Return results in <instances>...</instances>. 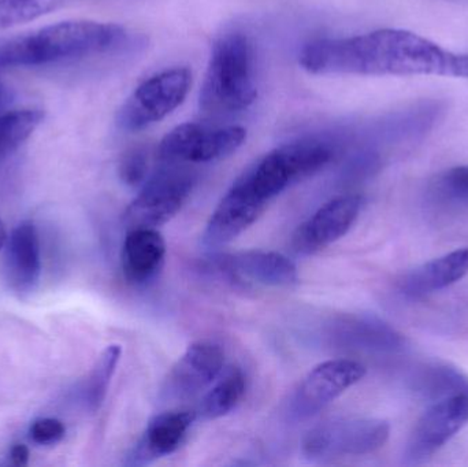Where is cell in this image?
<instances>
[{"instance_id": "1", "label": "cell", "mask_w": 468, "mask_h": 467, "mask_svg": "<svg viewBox=\"0 0 468 467\" xmlns=\"http://www.w3.org/2000/svg\"><path fill=\"white\" fill-rule=\"evenodd\" d=\"M299 63L308 73L321 76L468 77V55L399 29L310 41L300 51Z\"/></svg>"}, {"instance_id": "2", "label": "cell", "mask_w": 468, "mask_h": 467, "mask_svg": "<svg viewBox=\"0 0 468 467\" xmlns=\"http://www.w3.org/2000/svg\"><path fill=\"white\" fill-rule=\"evenodd\" d=\"M333 158L335 147L326 140L307 137L288 143L250 165L225 195L259 218L278 195L315 175Z\"/></svg>"}, {"instance_id": "3", "label": "cell", "mask_w": 468, "mask_h": 467, "mask_svg": "<svg viewBox=\"0 0 468 467\" xmlns=\"http://www.w3.org/2000/svg\"><path fill=\"white\" fill-rule=\"evenodd\" d=\"M120 25L77 19L0 41V69L27 68L110 51L125 41Z\"/></svg>"}, {"instance_id": "4", "label": "cell", "mask_w": 468, "mask_h": 467, "mask_svg": "<svg viewBox=\"0 0 468 467\" xmlns=\"http://www.w3.org/2000/svg\"><path fill=\"white\" fill-rule=\"evenodd\" d=\"M258 96L255 51L245 33L221 36L211 49L200 90V110L210 115L244 111Z\"/></svg>"}, {"instance_id": "5", "label": "cell", "mask_w": 468, "mask_h": 467, "mask_svg": "<svg viewBox=\"0 0 468 467\" xmlns=\"http://www.w3.org/2000/svg\"><path fill=\"white\" fill-rule=\"evenodd\" d=\"M389 433V424L382 419H333L305 433L302 452L313 462H326L348 455H367L382 449Z\"/></svg>"}, {"instance_id": "6", "label": "cell", "mask_w": 468, "mask_h": 467, "mask_svg": "<svg viewBox=\"0 0 468 467\" xmlns=\"http://www.w3.org/2000/svg\"><path fill=\"white\" fill-rule=\"evenodd\" d=\"M192 73L188 68L167 69L150 77L126 99L117 114V125L123 132L144 131L165 120L188 96Z\"/></svg>"}, {"instance_id": "7", "label": "cell", "mask_w": 468, "mask_h": 467, "mask_svg": "<svg viewBox=\"0 0 468 467\" xmlns=\"http://www.w3.org/2000/svg\"><path fill=\"white\" fill-rule=\"evenodd\" d=\"M170 167L156 173L123 214V224L129 229H156L175 218L191 196L194 175L186 170Z\"/></svg>"}, {"instance_id": "8", "label": "cell", "mask_w": 468, "mask_h": 467, "mask_svg": "<svg viewBox=\"0 0 468 467\" xmlns=\"http://www.w3.org/2000/svg\"><path fill=\"white\" fill-rule=\"evenodd\" d=\"M247 140L242 126L210 128L186 122L170 131L159 145V155L167 164H208L236 153Z\"/></svg>"}, {"instance_id": "9", "label": "cell", "mask_w": 468, "mask_h": 467, "mask_svg": "<svg viewBox=\"0 0 468 467\" xmlns=\"http://www.w3.org/2000/svg\"><path fill=\"white\" fill-rule=\"evenodd\" d=\"M207 269L242 287L285 288L299 280L296 265L288 257L261 249L218 255L208 260Z\"/></svg>"}, {"instance_id": "10", "label": "cell", "mask_w": 468, "mask_h": 467, "mask_svg": "<svg viewBox=\"0 0 468 467\" xmlns=\"http://www.w3.org/2000/svg\"><path fill=\"white\" fill-rule=\"evenodd\" d=\"M365 376L366 367L351 359H333L318 365L292 395L289 416L294 419L315 416Z\"/></svg>"}, {"instance_id": "11", "label": "cell", "mask_w": 468, "mask_h": 467, "mask_svg": "<svg viewBox=\"0 0 468 467\" xmlns=\"http://www.w3.org/2000/svg\"><path fill=\"white\" fill-rule=\"evenodd\" d=\"M468 422V395L436 400L415 425L406 447V462L420 465L433 457Z\"/></svg>"}, {"instance_id": "12", "label": "cell", "mask_w": 468, "mask_h": 467, "mask_svg": "<svg viewBox=\"0 0 468 467\" xmlns=\"http://www.w3.org/2000/svg\"><path fill=\"white\" fill-rule=\"evenodd\" d=\"M225 365L221 345L208 340L194 343L173 365L162 386L166 402H183L197 397L219 377Z\"/></svg>"}, {"instance_id": "13", "label": "cell", "mask_w": 468, "mask_h": 467, "mask_svg": "<svg viewBox=\"0 0 468 467\" xmlns=\"http://www.w3.org/2000/svg\"><path fill=\"white\" fill-rule=\"evenodd\" d=\"M360 210L362 197L357 195H344L324 203L297 228L293 236L294 251L313 255L332 246L354 227Z\"/></svg>"}, {"instance_id": "14", "label": "cell", "mask_w": 468, "mask_h": 467, "mask_svg": "<svg viewBox=\"0 0 468 467\" xmlns=\"http://www.w3.org/2000/svg\"><path fill=\"white\" fill-rule=\"evenodd\" d=\"M5 249L8 288L18 298H27L37 290L41 277L40 239L35 222H19L8 235Z\"/></svg>"}, {"instance_id": "15", "label": "cell", "mask_w": 468, "mask_h": 467, "mask_svg": "<svg viewBox=\"0 0 468 467\" xmlns=\"http://www.w3.org/2000/svg\"><path fill=\"white\" fill-rule=\"evenodd\" d=\"M197 417L195 411L180 410L167 411L154 417L136 446L126 455L125 465H148L177 451Z\"/></svg>"}, {"instance_id": "16", "label": "cell", "mask_w": 468, "mask_h": 467, "mask_svg": "<svg viewBox=\"0 0 468 467\" xmlns=\"http://www.w3.org/2000/svg\"><path fill=\"white\" fill-rule=\"evenodd\" d=\"M166 241L153 228L129 229L122 247L123 277L129 284L145 285L162 271L166 260Z\"/></svg>"}, {"instance_id": "17", "label": "cell", "mask_w": 468, "mask_h": 467, "mask_svg": "<svg viewBox=\"0 0 468 467\" xmlns=\"http://www.w3.org/2000/svg\"><path fill=\"white\" fill-rule=\"evenodd\" d=\"M468 274V249H455L418 266L401 279L399 290L406 298L420 299L461 281Z\"/></svg>"}, {"instance_id": "18", "label": "cell", "mask_w": 468, "mask_h": 467, "mask_svg": "<svg viewBox=\"0 0 468 467\" xmlns=\"http://www.w3.org/2000/svg\"><path fill=\"white\" fill-rule=\"evenodd\" d=\"M247 389V380L239 367L222 370L213 383V388L200 403L199 414L205 419H217L227 416L239 405Z\"/></svg>"}, {"instance_id": "19", "label": "cell", "mask_w": 468, "mask_h": 467, "mask_svg": "<svg viewBox=\"0 0 468 467\" xmlns=\"http://www.w3.org/2000/svg\"><path fill=\"white\" fill-rule=\"evenodd\" d=\"M121 354L122 350L120 345H109L101 354L90 375L87 376V380L82 384V403L90 413H95L103 405L112 376L120 364Z\"/></svg>"}, {"instance_id": "20", "label": "cell", "mask_w": 468, "mask_h": 467, "mask_svg": "<svg viewBox=\"0 0 468 467\" xmlns=\"http://www.w3.org/2000/svg\"><path fill=\"white\" fill-rule=\"evenodd\" d=\"M415 389L422 397L436 402L455 395H468V377L455 367L436 365V366L428 367L418 376L415 380Z\"/></svg>"}, {"instance_id": "21", "label": "cell", "mask_w": 468, "mask_h": 467, "mask_svg": "<svg viewBox=\"0 0 468 467\" xmlns=\"http://www.w3.org/2000/svg\"><path fill=\"white\" fill-rule=\"evenodd\" d=\"M44 114L40 110H14L0 115V156L18 148L38 128Z\"/></svg>"}, {"instance_id": "22", "label": "cell", "mask_w": 468, "mask_h": 467, "mask_svg": "<svg viewBox=\"0 0 468 467\" xmlns=\"http://www.w3.org/2000/svg\"><path fill=\"white\" fill-rule=\"evenodd\" d=\"M60 3L62 0H0V29L40 18Z\"/></svg>"}, {"instance_id": "23", "label": "cell", "mask_w": 468, "mask_h": 467, "mask_svg": "<svg viewBox=\"0 0 468 467\" xmlns=\"http://www.w3.org/2000/svg\"><path fill=\"white\" fill-rule=\"evenodd\" d=\"M148 170L147 154L142 148H132L121 159L120 177L126 186H139Z\"/></svg>"}, {"instance_id": "24", "label": "cell", "mask_w": 468, "mask_h": 467, "mask_svg": "<svg viewBox=\"0 0 468 467\" xmlns=\"http://www.w3.org/2000/svg\"><path fill=\"white\" fill-rule=\"evenodd\" d=\"M65 425L57 419H36L29 430L30 439L38 446H54L65 438Z\"/></svg>"}, {"instance_id": "25", "label": "cell", "mask_w": 468, "mask_h": 467, "mask_svg": "<svg viewBox=\"0 0 468 467\" xmlns=\"http://www.w3.org/2000/svg\"><path fill=\"white\" fill-rule=\"evenodd\" d=\"M441 186L453 196L468 197V165L448 170L441 177Z\"/></svg>"}, {"instance_id": "26", "label": "cell", "mask_w": 468, "mask_h": 467, "mask_svg": "<svg viewBox=\"0 0 468 467\" xmlns=\"http://www.w3.org/2000/svg\"><path fill=\"white\" fill-rule=\"evenodd\" d=\"M29 449L25 444H16L10 450V461L14 466H27L29 462Z\"/></svg>"}, {"instance_id": "27", "label": "cell", "mask_w": 468, "mask_h": 467, "mask_svg": "<svg viewBox=\"0 0 468 467\" xmlns=\"http://www.w3.org/2000/svg\"><path fill=\"white\" fill-rule=\"evenodd\" d=\"M8 233L5 230V224H3L2 218H0V249H5V241H7Z\"/></svg>"}, {"instance_id": "28", "label": "cell", "mask_w": 468, "mask_h": 467, "mask_svg": "<svg viewBox=\"0 0 468 467\" xmlns=\"http://www.w3.org/2000/svg\"><path fill=\"white\" fill-rule=\"evenodd\" d=\"M8 101V90L5 85L0 82V109L5 107V104Z\"/></svg>"}]
</instances>
